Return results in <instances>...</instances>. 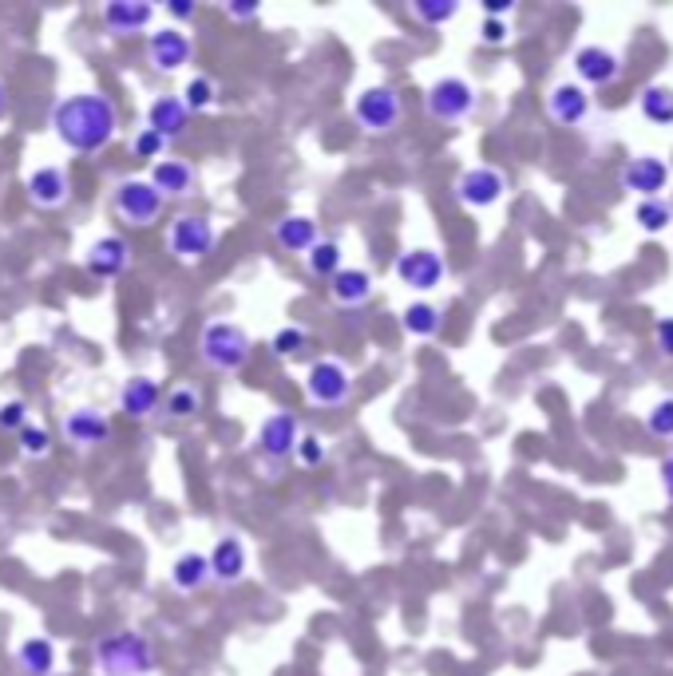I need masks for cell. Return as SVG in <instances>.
Wrapping results in <instances>:
<instances>
[{
	"label": "cell",
	"mask_w": 673,
	"mask_h": 676,
	"mask_svg": "<svg viewBox=\"0 0 673 676\" xmlns=\"http://www.w3.org/2000/svg\"><path fill=\"white\" fill-rule=\"evenodd\" d=\"M119 131V107L112 95L99 92H76L60 99L52 112V135L76 155H95Z\"/></svg>",
	"instance_id": "obj_1"
},
{
	"label": "cell",
	"mask_w": 673,
	"mask_h": 676,
	"mask_svg": "<svg viewBox=\"0 0 673 676\" xmlns=\"http://www.w3.org/2000/svg\"><path fill=\"white\" fill-rule=\"evenodd\" d=\"M254 357V340L234 320H207L199 332V360L210 372H242Z\"/></svg>",
	"instance_id": "obj_2"
},
{
	"label": "cell",
	"mask_w": 673,
	"mask_h": 676,
	"mask_svg": "<svg viewBox=\"0 0 673 676\" xmlns=\"http://www.w3.org/2000/svg\"><path fill=\"white\" fill-rule=\"evenodd\" d=\"M95 668L99 676H151L155 645L132 630L107 633L104 641H95Z\"/></svg>",
	"instance_id": "obj_3"
},
{
	"label": "cell",
	"mask_w": 673,
	"mask_h": 676,
	"mask_svg": "<svg viewBox=\"0 0 673 676\" xmlns=\"http://www.w3.org/2000/svg\"><path fill=\"white\" fill-rule=\"evenodd\" d=\"M353 119H357L360 131L369 135H389L400 127L404 119V99H400L397 87L389 84H372L357 95V104H353Z\"/></svg>",
	"instance_id": "obj_4"
},
{
	"label": "cell",
	"mask_w": 673,
	"mask_h": 676,
	"mask_svg": "<svg viewBox=\"0 0 673 676\" xmlns=\"http://www.w3.org/2000/svg\"><path fill=\"white\" fill-rule=\"evenodd\" d=\"M214 245H219V225L207 214H179L167 225V250L179 262H202L214 254Z\"/></svg>",
	"instance_id": "obj_5"
},
{
	"label": "cell",
	"mask_w": 673,
	"mask_h": 676,
	"mask_svg": "<svg viewBox=\"0 0 673 676\" xmlns=\"http://www.w3.org/2000/svg\"><path fill=\"white\" fill-rule=\"evenodd\" d=\"M112 210L119 222L147 230V225H155L162 218V198L147 179H124L112 194Z\"/></svg>",
	"instance_id": "obj_6"
},
{
	"label": "cell",
	"mask_w": 673,
	"mask_h": 676,
	"mask_svg": "<svg viewBox=\"0 0 673 676\" xmlns=\"http://www.w3.org/2000/svg\"><path fill=\"white\" fill-rule=\"evenodd\" d=\"M353 395V376L341 360H314L305 372V400L314 408H341Z\"/></svg>",
	"instance_id": "obj_7"
},
{
	"label": "cell",
	"mask_w": 673,
	"mask_h": 676,
	"mask_svg": "<svg viewBox=\"0 0 673 676\" xmlns=\"http://www.w3.org/2000/svg\"><path fill=\"white\" fill-rule=\"evenodd\" d=\"M424 107L437 123H460L475 112V87L460 80V75H444V80L428 87Z\"/></svg>",
	"instance_id": "obj_8"
},
{
	"label": "cell",
	"mask_w": 673,
	"mask_h": 676,
	"mask_svg": "<svg viewBox=\"0 0 673 676\" xmlns=\"http://www.w3.org/2000/svg\"><path fill=\"white\" fill-rule=\"evenodd\" d=\"M297 440H302V423H297L294 412H270L266 420L257 423V451L270 463L290 460L297 451Z\"/></svg>",
	"instance_id": "obj_9"
},
{
	"label": "cell",
	"mask_w": 673,
	"mask_h": 676,
	"mask_svg": "<svg viewBox=\"0 0 673 676\" xmlns=\"http://www.w3.org/2000/svg\"><path fill=\"white\" fill-rule=\"evenodd\" d=\"M444 257L437 254V250H428V245H417V250H404V254L397 257V277L408 285V289L417 293H428L437 289L440 282H444Z\"/></svg>",
	"instance_id": "obj_10"
},
{
	"label": "cell",
	"mask_w": 673,
	"mask_h": 676,
	"mask_svg": "<svg viewBox=\"0 0 673 676\" xmlns=\"http://www.w3.org/2000/svg\"><path fill=\"white\" fill-rule=\"evenodd\" d=\"M507 194V179H503L495 167H472L455 179V198L472 210H487L495 207L500 198Z\"/></svg>",
	"instance_id": "obj_11"
},
{
	"label": "cell",
	"mask_w": 673,
	"mask_h": 676,
	"mask_svg": "<svg viewBox=\"0 0 673 676\" xmlns=\"http://www.w3.org/2000/svg\"><path fill=\"white\" fill-rule=\"evenodd\" d=\"M60 432H64V440L72 443V447L92 451V447L112 443V420H107L104 412H95V408H76V412L64 415Z\"/></svg>",
	"instance_id": "obj_12"
},
{
	"label": "cell",
	"mask_w": 673,
	"mask_h": 676,
	"mask_svg": "<svg viewBox=\"0 0 673 676\" xmlns=\"http://www.w3.org/2000/svg\"><path fill=\"white\" fill-rule=\"evenodd\" d=\"M190 36L182 29H159L151 32V40H147V60H151V67L159 75H175L182 72V67L190 64Z\"/></svg>",
	"instance_id": "obj_13"
},
{
	"label": "cell",
	"mask_w": 673,
	"mask_h": 676,
	"mask_svg": "<svg viewBox=\"0 0 673 676\" xmlns=\"http://www.w3.org/2000/svg\"><path fill=\"white\" fill-rule=\"evenodd\" d=\"M84 265H87V273H92V277H99V282L124 277L127 265H132V245H127L119 234H107V237H99V242L87 245Z\"/></svg>",
	"instance_id": "obj_14"
},
{
	"label": "cell",
	"mask_w": 673,
	"mask_h": 676,
	"mask_svg": "<svg viewBox=\"0 0 673 676\" xmlns=\"http://www.w3.org/2000/svg\"><path fill=\"white\" fill-rule=\"evenodd\" d=\"M207 562H210V582L238 585L250 570L246 542H242L238 535H222L219 542H214V550L207 554Z\"/></svg>",
	"instance_id": "obj_15"
},
{
	"label": "cell",
	"mask_w": 673,
	"mask_h": 676,
	"mask_svg": "<svg viewBox=\"0 0 673 676\" xmlns=\"http://www.w3.org/2000/svg\"><path fill=\"white\" fill-rule=\"evenodd\" d=\"M99 20H104V29L112 36H135V32L151 29L155 9L143 4V0H107L104 9H99Z\"/></svg>",
	"instance_id": "obj_16"
},
{
	"label": "cell",
	"mask_w": 673,
	"mask_h": 676,
	"mask_svg": "<svg viewBox=\"0 0 673 676\" xmlns=\"http://www.w3.org/2000/svg\"><path fill=\"white\" fill-rule=\"evenodd\" d=\"M24 190H29L32 207L60 210L67 202V194H72V179H67L64 167H36L29 175V182H24Z\"/></svg>",
	"instance_id": "obj_17"
},
{
	"label": "cell",
	"mask_w": 673,
	"mask_h": 676,
	"mask_svg": "<svg viewBox=\"0 0 673 676\" xmlns=\"http://www.w3.org/2000/svg\"><path fill=\"white\" fill-rule=\"evenodd\" d=\"M575 72H579L582 84L590 87H602V84H614L618 72H622V60L610 52V47H598V44H587L575 52Z\"/></svg>",
	"instance_id": "obj_18"
},
{
	"label": "cell",
	"mask_w": 673,
	"mask_h": 676,
	"mask_svg": "<svg viewBox=\"0 0 673 676\" xmlns=\"http://www.w3.org/2000/svg\"><path fill=\"white\" fill-rule=\"evenodd\" d=\"M159 404H162V392L151 376H132V380H124V388H119V412H124L127 420H147V415L159 412Z\"/></svg>",
	"instance_id": "obj_19"
},
{
	"label": "cell",
	"mask_w": 673,
	"mask_h": 676,
	"mask_svg": "<svg viewBox=\"0 0 673 676\" xmlns=\"http://www.w3.org/2000/svg\"><path fill=\"white\" fill-rule=\"evenodd\" d=\"M329 297H333V305H341V309H360V305H369L372 273L357 270V265H345V270L329 282Z\"/></svg>",
	"instance_id": "obj_20"
},
{
	"label": "cell",
	"mask_w": 673,
	"mask_h": 676,
	"mask_svg": "<svg viewBox=\"0 0 673 676\" xmlns=\"http://www.w3.org/2000/svg\"><path fill=\"white\" fill-rule=\"evenodd\" d=\"M622 182L627 190H638L642 198H662L665 182H670V167L654 155H642V159H630V167L622 170Z\"/></svg>",
	"instance_id": "obj_21"
},
{
	"label": "cell",
	"mask_w": 673,
	"mask_h": 676,
	"mask_svg": "<svg viewBox=\"0 0 673 676\" xmlns=\"http://www.w3.org/2000/svg\"><path fill=\"white\" fill-rule=\"evenodd\" d=\"M190 123V112L182 107L179 95H159L151 107H147V127H151L155 135H162V139H182V131H187Z\"/></svg>",
	"instance_id": "obj_22"
},
{
	"label": "cell",
	"mask_w": 673,
	"mask_h": 676,
	"mask_svg": "<svg viewBox=\"0 0 673 676\" xmlns=\"http://www.w3.org/2000/svg\"><path fill=\"white\" fill-rule=\"evenodd\" d=\"M147 182L159 190L162 202H167V198H190V194H194V170H190L182 159H159L151 167V179H147Z\"/></svg>",
	"instance_id": "obj_23"
},
{
	"label": "cell",
	"mask_w": 673,
	"mask_h": 676,
	"mask_svg": "<svg viewBox=\"0 0 673 676\" xmlns=\"http://www.w3.org/2000/svg\"><path fill=\"white\" fill-rule=\"evenodd\" d=\"M587 107H590V99H587V92H582L579 84H555V87H550V95H547L550 119L562 123V127H575V123L587 119Z\"/></svg>",
	"instance_id": "obj_24"
},
{
	"label": "cell",
	"mask_w": 673,
	"mask_h": 676,
	"mask_svg": "<svg viewBox=\"0 0 673 676\" xmlns=\"http://www.w3.org/2000/svg\"><path fill=\"white\" fill-rule=\"evenodd\" d=\"M274 242L282 245L285 254H302L305 250L317 242V225L314 218H305V214H285L274 222Z\"/></svg>",
	"instance_id": "obj_25"
},
{
	"label": "cell",
	"mask_w": 673,
	"mask_h": 676,
	"mask_svg": "<svg viewBox=\"0 0 673 676\" xmlns=\"http://www.w3.org/2000/svg\"><path fill=\"white\" fill-rule=\"evenodd\" d=\"M17 665H20V673H24V676H52V673H56V645H52L48 637L20 641Z\"/></svg>",
	"instance_id": "obj_26"
},
{
	"label": "cell",
	"mask_w": 673,
	"mask_h": 676,
	"mask_svg": "<svg viewBox=\"0 0 673 676\" xmlns=\"http://www.w3.org/2000/svg\"><path fill=\"white\" fill-rule=\"evenodd\" d=\"M400 325H404L408 337L417 340H432L440 329H444V313L432 305V300H412L404 313H400Z\"/></svg>",
	"instance_id": "obj_27"
},
{
	"label": "cell",
	"mask_w": 673,
	"mask_h": 676,
	"mask_svg": "<svg viewBox=\"0 0 673 676\" xmlns=\"http://www.w3.org/2000/svg\"><path fill=\"white\" fill-rule=\"evenodd\" d=\"M207 582H210L207 554H199V550H187L182 558H175V566H171V585H175V590H179V593H199Z\"/></svg>",
	"instance_id": "obj_28"
},
{
	"label": "cell",
	"mask_w": 673,
	"mask_h": 676,
	"mask_svg": "<svg viewBox=\"0 0 673 676\" xmlns=\"http://www.w3.org/2000/svg\"><path fill=\"white\" fill-rule=\"evenodd\" d=\"M305 270L314 273V277H322V282H333V277L345 270L341 245L333 242V237H317V242L305 250Z\"/></svg>",
	"instance_id": "obj_29"
},
{
	"label": "cell",
	"mask_w": 673,
	"mask_h": 676,
	"mask_svg": "<svg viewBox=\"0 0 673 676\" xmlns=\"http://www.w3.org/2000/svg\"><path fill=\"white\" fill-rule=\"evenodd\" d=\"M202 412V392L194 384H179L162 395V420L171 423H187Z\"/></svg>",
	"instance_id": "obj_30"
},
{
	"label": "cell",
	"mask_w": 673,
	"mask_h": 676,
	"mask_svg": "<svg viewBox=\"0 0 673 676\" xmlns=\"http://www.w3.org/2000/svg\"><path fill=\"white\" fill-rule=\"evenodd\" d=\"M638 112L654 123V127H670L673 123V87L650 84L642 95H638Z\"/></svg>",
	"instance_id": "obj_31"
},
{
	"label": "cell",
	"mask_w": 673,
	"mask_h": 676,
	"mask_svg": "<svg viewBox=\"0 0 673 676\" xmlns=\"http://www.w3.org/2000/svg\"><path fill=\"white\" fill-rule=\"evenodd\" d=\"M179 99H182V107H187L190 115L207 112V107H214V99H219V84H214L210 75H190Z\"/></svg>",
	"instance_id": "obj_32"
},
{
	"label": "cell",
	"mask_w": 673,
	"mask_h": 676,
	"mask_svg": "<svg viewBox=\"0 0 673 676\" xmlns=\"http://www.w3.org/2000/svg\"><path fill=\"white\" fill-rule=\"evenodd\" d=\"M634 218L645 234H662V230H670V222H673V207L665 202V198H642Z\"/></svg>",
	"instance_id": "obj_33"
},
{
	"label": "cell",
	"mask_w": 673,
	"mask_h": 676,
	"mask_svg": "<svg viewBox=\"0 0 673 676\" xmlns=\"http://www.w3.org/2000/svg\"><path fill=\"white\" fill-rule=\"evenodd\" d=\"M17 447H20V455H24V460H48V455H52V432L29 420L17 432Z\"/></svg>",
	"instance_id": "obj_34"
},
{
	"label": "cell",
	"mask_w": 673,
	"mask_h": 676,
	"mask_svg": "<svg viewBox=\"0 0 673 676\" xmlns=\"http://www.w3.org/2000/svg\"><path fill=\"white\" fill-rule=\"evenodd\" d=\"M455 12H460V4H455V0H417V4H412V17H417L420 24H428V29L448 24Z\"/></svg>",
	"instance_id": "obj_35"
},
{
	"label": "cell",
	"mask_w": 673,
	"mask_h": 676,
	"mask_svg": "<svg viewBox=\"0 0 673 676\" xmlns=\"http://www.w3.org/2000/svg\"><path fill=\"white\" fill-rule=\"evenodd\" d=\"M305 345H309V332H305L302 325H282V329L274 332V340H270V352L285 360V357H297Z\"/></svg>",
	"instance_id": "obj_36"
},
{
	"label": "cell",
	"mask_w": 673,
	"mask_h": 676,
	"mask_svg": "<svg viewBox=\"0 0 673 676\" xmlns=\"http://www.w3.org/2000/svg\"><path fill=\"white\" fill-rule=\"evenodd\" d=\"M294 455H297V463H302V467H322V463L329 460V447H325V440L317 432H302Z\"/></svg>",
	"instance_id": "obj_37"
},
{
	"label": "cell",
	"mask_w": 673,
	"mask_h": 676,
	"mask_svg": "<svg viewBox=\"0 0 673 676\" xmlns=\"http://www.w3.org/2000/svg\"><path fill=\"white\" fill-rule=\"evenodd\" d=\"M162 150H167V139H162V135H155L151 127H143V131L132 139V155H135V159H143V162H159Z\"/></svg>",
	"instance_id": "obj_38"
},
{
	"label": "cell",
	"mask_w": 673,
	"mask_h": 676,
	"mask_svg": "<svg viewBox=\"0 0 673 676\" xmlns=\"http://www.w3.org/2000/svg\"><path fill=\"white\" fill-rule=\"evenodd\" d=\"M645 432L658 440H673V400H658L645 415Z\"/></svg>",
	"instance_id": "obj_39"
},
{
	"label": "cell",
	"mask_w": 673,
	"mask_h": 676,
	"mask_svg": "<svg viewBox=\"0 0 673 676\" xmlns=\"http://www.w3.org/2000/svg\"><path fill=\"white\" fill-rule=\"evenodd\" d=\"M24 423H29V404H24V400H4V404H0V432L17 435Z\"/></svg>",
	"instance_id": "obj_40"
},
{
	"label": "cell",
	"mask_w": 673,
	"mask_h": 676,
	"mask_svg": "<svg viewBox=\"0 0 673 676\" xmlns=\"http://www.w3.org/2000/svg\"><path fill=\"white\" fill-rule=\"evenodd\" d=\"M654 337H658V348H662L665 357L673 360V317H662V320H658Z\"/></svg>",
	"instance_id": "obj_41"
},
{
	"label": "cell",
	"mask_w": 673,
	"mask_h": 676,
	"mask_svg": "<svg viewBox=\"0 0 673 676\" xmlns=\"http://www.w3.org/2000/svg\"><path fill=\"white\" fill-rule=\"evenodd\" d=\"M194 12H199L194 0H171V4H167V17H175V20H194Z\"/></svg>",
	"instance_id": "obj_42"
},
{
	"label": "cell",
	"mask_w": 673,
	"mask_h": 676,
	"mask_svg": "<svg viewBox=\"0 0 673 676\" xmlns=\"http://www.w3.org/2000/svg\"><path fill=\"white\" fill-rule=\"evenodd\" d=\"M480 36H484V44H503V40H507V24H503V20H487Z\"/></svg>",
	"instance_id": "obj_43"
},
{
	"label": "cell",
	"mask_w": 673,
	"mask_h": 676,
	"mask_svg": "<svg viewBox=\"0 0 673 676\" xmlns=\"http://www.w3.org/2000/svg\"><path fill=\"white\" fill-rule=\"evenodd\" d=\"M227 12L234 20H254V17H262V4H227Z\"/></svg>",
	"instance_id": "obj_44"
},
{
	"label": "cell",
	"mask_w": 673,
	"mask_h": 676,
	"mask_svg": "<svg viewBox=\"0 0 673 676\" xmlns=\"http://www.w3.org/2000/svg\"><path fill=\"white\" fill-rule=\"evenodd\" d=\"M484 9H487V20H495V17H503V12H512V0H487Z\"/></svg>",
	"instance_id": "obj_45"
},
{
	"label": "cell",
	"mask_w": 673,
	"mask_h": 676,
	"mask_svg": "<svg viewBox=\"0 0 673 676\" xmlns=\"http://www.w3.org/2000/svg\"><path fill=\"white\" fill-rule=\"evenodd\" d=\"M662 487H665V495L673 498V455L662 463Z\"/></svg>",
	"instance_id": "obj_46"
},
{
	"label": "cell",
	"mask_w": 673,
	"mask_h": 676,
	"mask_svg": "<svg viewBox=\"0 0 673 676\" xmlns=\"http://www.w3.org/2000/svg\"><path fill=\"white\" fill-rule=\"evenodd\" d=\"M4 107H9V87L0 84V115H4Z\"/></svg>",
	"instance_id": "obj_47"
}]
</instances>
